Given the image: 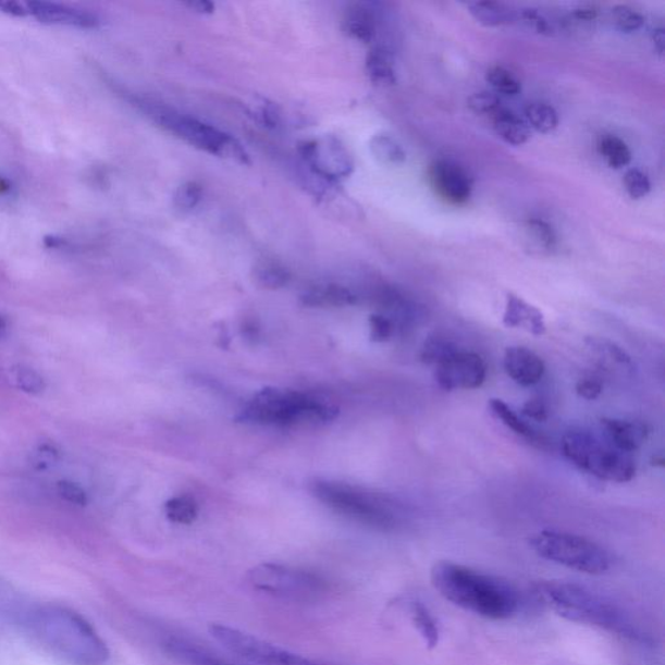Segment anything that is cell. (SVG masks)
<instances>
[{
    "mask_svg": "<svg viewBox=\"0 0 665 665\" xmlns=\"http://www.w3.org/2000/svg\"><path fill=\"white\" fill-rule=\"evenodd\" d=\"M10 621L46 653L69 665H106L110 650L83 616L58 604H19Z\"/></svg>",
    "mask_w": 665,
    "mask_h": 665,
    "instance_id": "obj_1",
    "label": "cell"
},
{
    "mask_svg": "<svg viewBox=\"0 0 665 665\" xmlns=\"http://www.w3.org/2000/svg\"><path fill=\"white\" fill-rule=\"evenodd\" d=\"M533 594L537 601L564 620L608 631L631 642H653L628 609L580 583L540 581L534 583Z\"/></svg>",
    "mask_w": 665,
    "mask_h": 665,
    "instance_id": "obj_2",
    "label": "cell"
},
{
    "mask_svg": "<svg viewBox=\"0 0 665 665\" xmlns=\"http://www.w3.org/2000/svg\"><path fill=\"white\" fill-rule=\"evenodd\" d=\"M431 581L446 601L483 619L503 621L520 613V591L502 577L441 561L431 569Z\"/></svg>",
    "mask_w": 665,
    "mask_h": 665,
    "instance_id": "obj_3",
    "label": "cell"
},
{
    "mask_svg": "<svg viewBox=\"0 0 665 665\" xmlns=\"http://www.w3.org/2000/svg\"><path fill=\"white\" fill-rule=\"evenodd\" d=\"M333 403L311 394L267 387L242 408L238 420L261 427H319L337 418Z\"/></svg>",
    "mask_w": 665,
    "mask_h": 665,
    "instance_id": "obj_4",
    "label": "cell"
},
{
    "mask_svg": "<svg viewBox=\"0 0 665 665\" xmlns=\"http://www.w3.org/2000/svg\"><path fill=\"white\" fill-rule=\"evenodd\" d=\"M312 492L342 516L369 528L391 532L401 526V508L389 496L337 481H316Z\"/></svg>",
    "mask_w": 665,
    "mask_h": 665,
    "instance_id": "obj_5",
    "label": "cell"
},
{
    "mask_svg": "<svg viewBox=\"0 0 665 665\" xmlns=\"http://www.w3.org/2000/svg\"><path fill=\"white\" fill-rule=\"evenodd\" d=\"M136 106L163 130L197 149L211 153V156L238 161L241 164H250V158L244 147L231 134L198 119L167 109L164 106L147 102V100H136Z\"/></svg>",
    "mask_w": 665,
    "mask_h": 665,
    "instance_id": "obj_6",
    "label": "cell"
},
{
    "mask_svg": "<svg viewBox=\"0 0 665 665\" xmlns=\"http://www.w3.org/2000/svg\"><path fill=\"white\" fill-rule=\"evenodd\" d=\"M562 452L582 472L602 481L624 483L636 476V463L630 454L582 429L564 434Z\"/></svg>",
    "mask_w": 665,
    "mask_h": 665,
    "instance_id": "obj_7",
    "label": "cell"
},
{
    "mask_svg": "<svg viewBox=\"0 0 665 665\" xmlns=\"http://www.w3.org/2000/svg\"><path fill=\"white\" fill-rule=\"evenodd\" d=\"M529 545L541 559L580 574L600 576L614 566V556L607 549L572 533L542 530L529 540Z\"/></svg>",
    "mask_w": 665,
    "mask_h": 665,
    "instance_id": "obj_8",
    "label": "cell"
},
{
    "mask_svg": "<svg viewBox=\"0 0 665 665\" xmlns=\"http://www.w3.org/2000/svg\"><path fill=\"white\" fill-rule=\"evenodd\" d=\"M247 580L260 593L292 602L320 601L331 591V583L325 577L278 563L259 564L248 570Z\"/></svg>",
    "mask_w": 665,
    "mask_h": 665,
    "instance_id": "obj_9",
    "label": "cell"
},
{
    "mask_svg": "<svg viewBox=\"0 0 665 665\" xmlns=\"http://www.w3.org/2000/svg\"><path fill=\"white\" fill-rule=\"evenodd\" d=\"M488 366L480 354L459 348L435 366L434 379L443 391H473L485 382Z\"/></svg>",
    "mask_w": 665,
    "mask_h": 665,
    "instance_id": "obj_10",
    "label": "cell"
},
{
    "mask_svg": "<svg viewBox=\"0 0 665 665\" xmlns=\"http://www.w3.org/2000/svg\"><path fill=\"white\" fill-rule=\"evenodd\" d=\"M299 152L315 174L328 181L350 176L354 161L340 139L328 136L300 144Z\"/></svg>",
    "mask_w": 665,
    "mask_h": 665,
    "instance_id": "obj_11",
    "label": "cell"
},
{
    "mask_svg": "<svg viewBox=\"0 0 665 665\" xmlns=\"http://www.w3.org/2000/svg\"><path fill=\"white\" fill-rule=\"evenodd\" d=\"M432 184L436 193L453 205H465L472 196V178L454 160H436L431 170Z\"/></svg>",
    "mask_w": 665,
    "mask_h": 665,
    "instance_id": "obj_12",
    "label": "cell"
},
{
    "mask_svg": "<svg viewBox=\"0 0 665 665\" xmlns=\"http://www.w3.org/2000/svg\"><path fill=\"white\" fill-rule=\"evenodd\" d=\"M26 9L30 16L44 24L75 26L79 29H96L100 25L97 13L77 9V7L32 0V2H26Z\"/></svg>",
    "mask_w": 665,
    "mask_h": 665,
    "instance_id": "obj_13",
    "label": "cell"
},
{
    "mask_svg": "<svg viewBox=\"0 0 665 665\" xmlns=\"http://www.w3.org/2000/svg\"><path fill=\"white\" fill-rule=\"evenodd\" d=\"M503 367L510 380L526 387L539 384L546 371L541 356L524 346L508 347L503 358Z\"/></svg>",
    "mask_w": 665,
    "mask_h": 665,
    "instance_id": "obj_14",
    "label": "cell"
},
{
    "mask_svg": "<svg viewBox=\"0 0 665 665\" xmlns=\"http://www.w3.org/2000/svg\"><path fill=\"white\" fill-rule=\"evenodd\" d=\"M503 324L510 329H521V331L537 335V337L547 331L545 316L539 308L513 293H508L506 297Z\"/></svg>",
    "mask_w": 665,
    "mask_h": 665,
    "instance_id": "obj_15",
    "label": "cell"
},
{
    "mask_svg": "<svg viewBox=\"0 0 665 665\" xmlns=\"http://www.w3.org/2000/svg\"><path fill=\"white\" fill-rule=\"evenodd\" d=\"M244 656L245 661L258 665H328L308 660L259 637H253L247 641Z\"/></svg>",
    "mask_w": 665,
    "mask_h": 665,
    "instance_id": "obj_16",
    "label": "cell"
},
{
    "mask_svg": "<svg viewBox=\"0 0 665 665\" xmlns=\"http://www.w3.org/2000/svg\"><path fill=\"white\" fill-rule=\"evenodd\" d=\"M601 424L611 445L623 453L637 452L648 440L649 429L641 421L604 418Z\"/></svg>",
    "mask_w": 665,
    "mask_h": 665,
    "instance_id": "obj_17",
    "label": "cell"
},
{
    "mask_svg": "<svg viewBox=\"0 0 665 665\" xmlns=\"http://www.w3.org/2000/svg\"><path fill=\"white\" fill-rule=\"evenodd\" d=\"M589 350L604 371L611 373L631 374L635 372V362L624 348L606 338L590 337L587 340Z\"/></svg>",
    "mask_w": 665,
    "mask_h": 665,
    "instance_id": "obj_18",
    "label": "cell"
},
{
    "mask_svg": "<svg viewBox=\"0 0 665 665\" xmlns=\"http://www.w3.org/2000/svg\"><path fill=\"white\" fill-rule=\"evenodd\" d=\"M163 649L174 661L184 665H231L185 638L168 637L163 642Z\"/></svg>",
    "mask_w": 665,
    "mask_h": 665,
    "instance_id": "obj_19",
    "label": "cell"
},
{
    "mask_svg": "<svg viewBox=\"0 0 665 665\" xmlns=\"http://www.w3.org/2000/svg\"><path fill=\"white\" fill-rule=\"evenodd\" d=\"M489 408L494 418L501 421L509 431L533 443L535 446L542 447L545 445V439L540 433H537L535 429L530 427L526 420L521 419L506 402L498 398L490 399Z\"/></svg>",
    "mask_w": 665,
    "mask_h": 665,
    "instance_id": "obj_20",
    "label": "cell"
},
{
    "mask_svg": "<svg viewBox=\"0 0 665 665\" xmlns=\"http://www.w3.org/2000/svg\"><path fill=\"white\" fill-rule=\"evenodd\" d=\"M407 613L412 626L418 630L422 642L429 650H433L440 644L441 629L432 611L424 603L412 600L407 602Z\"/></svg>",
    "mask_w": 665,
    "mask_h": 665,
    "instance_id": "obj_21",
    "label": "cell"
},
{
    "mask_svg": "<svg viewBox=\"0 0 665 665\" xmlns=\"http://www.w3.org/2000/svg\"><path fill=\"white\" fill-rule=\"evenodd\" d=\"M493 126L502 140L513 146L527 144L532 132L526 120L517 116L513 111L502 109L493 116Z\"/></svg>",
    "mask_w": 665,
    "mask_h": 665,
    "instance_id": "obj_22",
    "label": "cell"
},
{
    "mask_svg": "<svg viewBox=\"0 0 665 665\" xmlns=\"http://www.w3.org/2000/svg\"><path fill=\"white\" fill-rule=\"evenodd\" d=\"M356 295L340 285H318L301 295V301L310 307H345L356 304Z\"/></svg>",
    "mask_w": 665,
    "mask_h": 665,
    "instance_id": "obj_23",
    "label": "cell"
},
{
    "mask_svg": "<svg viewBox=\"0 0 665 665\" xmlns=\"http://www.w3.org/2000/svg\"><path fill=\"white\" fill-rule=\"evenodd\" d=\"M468 10L476 22L487 26V28H498V26L517 22V13L510 7L498 2H490V0L469 3Z\"/></svg>",
    "mask_w": 665,
    "mask_h": 665,
    "instance_id": "obj_24",
    "label": "cell"
},
{
    "mask_svg": "<svg viewBox=\"0 0 665 665\" xmlns=\"http://www.w3.org/2000/svg\"><path fill=\"white\" fill-rule=\"evenodd\" d=\"M345 30L360 42L371 44L375 36L374 15L366 5L356 4L345 16Z\"/></svg>",
    "mask_w": 665,
    "mask_h": 665,
    "instance_id": "obj_25",
    "label": "cell"
},
{
    "mask_svg": "<svg viewBox=\"0 0 665 665\" xmlns=\"http://www.w3.org/2000/svg\"><path fill=\"white\" fill-rule=\"evenodd\" d=\"M366 66L373 84L391 86L396 83L393 58L384 47H373L368 52Z\"/></svg>",
    "mask_w": 665,
    "mask_h": 665,
    "instance_id": "obj_26",
    "label": "cell"
},
{
    "mask_svg": "<svg viewBox=\"0 0 665 665\" xmlns=\"http://www.w3.org/2000/svg\"><path fill=\"white\" fill-rule=\"evenodd\" d=\"M598 150L606 163L614 170L629 165L631 152L626 143L614 134H604L598 143Z\"/></svg>",
    "mask_w": 665,
    "mask_h": 665,
    "instance_id": "obj_27",
    "label": "cell"
},
{
    "mask_svg": "<svg viewBox=\"0 0 665 665\" xmlns=\"http://www.w3.org/2000/svg\"><path fill=\"white\" fill-rule=\"evenodd\" d=\"M459 345L446 335H431L421 347L420 359L428 366L440 365L442 360L448 358L450 355L459 350Z\"/></svg>",
    "mask_w": 665,
    "mask_h": 665,
    "instance_id": "obj_28",
    "label": "cell"
},
{
    "mask_svg": "<svg viewBox=\"0 0 665 665\" xmlns=\"http://www.w3.org/2000/svg\"><path fill=\"white\" fill-rule=\"evenodd\" d=\"M527 123L534 131L543 134L554 132L559 125V116L553 106L534 102L527 106Z\"/></svg>",
    "mask_w": 665,
    "mask_h": 665,
    "instance_id": "obj_29",
    "label": "cell"
},
{
    "mask_svg": "<svg viewBox=\"0 0 665 665\" xmlns=\"http://www.w3.org/2000/svg\"><path fill=\"white\" fill-rule=\"evenodd\" d=\"M254 279L259 286L278 291V288L288 284L291 272L284 266L274 263V261H263V263L255 267Z\"/></svg>",
    "mask_w": 665,
    "mask_h": 665,
    "instance_id": "obj_30",
    "label": "cell"
},
{
    "mask_svg": "<svg viewBox=\"0 0 665 665\" xmlns=\"http://www.w3.org/2000/svg\"><path fill=\"white\" fill-rule=\"evenodd\" d=\"M371 151L375 159L385 164L398 165L405 163L407 156L403 147L396 140L386 136V134H378L371 140Z\"/></svg>",
    "mask_w": 665,
    "mask_h": 665,
    "instance_id": "obj_31",
    "label": "cell"
},
{
    "mask_svg": "<svg viewBox=\"0 0 665 665\" xmlns=\"http://www.w3.org/2000/svg\"><path fill=\"white\" fill-rule=\"evenodd\" d=\"M167 519L180 524V526H190L198 517V506L189 496H177L165 503Z\"/></svg>",
    "mask_w": 665,
    "mask_h": 665,
    "instance_id": "obj_32",
    "label": "cell"
},
{
    "mask_svg": "<svg viewBox=\"0 0 665 665\" xmlns=\"http://www.w3.org/2000/svg\"><path fill=\"white\" fill-rule=\"evenodd\" d=\"M487 81L495 91L505 96H517L521 91L520 81L505 66L494 65L487 72Z\"/></svg>",
    "mask_w": 665,
    "mask_h": 665,
    "instance_id": "obj_33",
    "label": "cell"
},
{
    "mask_svg": "<svg viewBox=\"0 0 665 665\" xmlns=\"http://www.w3.org/2000/svg\"><path fill=\"white\" fill-rule=\"evenodd\" d=\"M526 230L530 239L535 244V247L541 251L553 253L556 248V234L546 221L532 219L527 221Z\"/></svg>",
    "mask_w": 665,
    "mask_h": 665,
    "instance_id": "obj_34",
    "label": "cell"
},
{
    "mask_svg": "<svg viewBox=\"0 0 665 665\" xmlns=\"http://www.w3.org/2000/svg\"><path fill=\"white\" fill-rule=\"evenodd\" d=\"M12 378L20 391L28 394H40L46 389V382L35 369L17 366L12 369Z\"/></svg>",
    "mask_w": 665,
    "mask_h": 665,
    "instance_id": "obj_35",
    "label": "cell"
},
{
    "mask_svg": "<svg viewBox=\"0 0 665 665\" xmlns=\"http://www.w3.org/2000/svg\"><path fill=\"white\" fill-rule=\"evenodd\" d=\"M613 22L617 29L624 33L640 30L644 25V17L641 12L631 9L629 5H616L611 12Z\"/></svg>",
    "mask_w": 665,
    "mask_h": 665,
    "instance_id": "obj_36",
    "label": "cell"
},
{
    "mask_svg": "<svg viewBox=\"0 0 665 665\" xmlns=\"http://www.w3.org/2000/svg\"><path fill=\"white\" fill-rule=\"evenodd\" d=\"M469 110L480 116H494L503 109L498 96L490 91L475 93L468 98Z\"/></svg>",
    "mask_w": 665,
    "mask_h": 665,
    "instance_id": "obj_37",
    "label": "cell"
},
{
    "mask_svg": "<svg viewBox=\"0 0 665 665\" xmlns=\"http://www.w3.org/2000/svg\"><path fill=\"white\" fill-rule=\"evenodd\" d=\"M517 20H520L522 24H526L529 29L539 33L542 36H554L555 28L554 24L550 22L546 15H543L540 10L535 9H524L517 13Z\"/></svg>",
    "mask_w": 665,
    "mask_h": 665,
    "instance_id": "obj_38",
    "label": "cell"
},
{
    "mask_svg": "<svg viewBox=\"0 0 665 665\" xmlns=\"http://www.w3.org/2000/svg\"><path fill=\"white\" fill-rule=\"evenodd\" d=\"M624 186H626L628 196L635 200L648 197L651 190V183L648 174L637 170V168H630V170L627 171L626 176H624Z\"/></svg>",
    "mask_w": 665,
    "mask_h": 665,
    "instance_id": "obj_39",
    "label": "cell"
},
{
    "mask_svg": "<svg viewBox=\"0 0 665 665\" xmlns=\"http://www.w3.org/2000/svg\"><path fill=\"white\" fill-rule=\"evenodd\" d=\"M395 322L386 315L375 313L369 318V331L374 342H386L391 340L396 331Z\"/></svg>",
    "mask_w": 665,
    "mask_h": 665,
    "instance_id": "obj_40",
    "label": "cell"
},
{
    "mask_svg": "<svg viewBox=\"0 0 665 665\" xmlns=\"http://www.w3.org/2000/svg\"><path fill=\"white\" fill-rule=\"evenodd\" d=\"M201 186L194 181H189V183H185L181 185L176 192V196H174V204L181 210H193L196 208L201 199Z\"/></svg>",
    "mask_w": 665,
    "mask_h": 665,
    "instance_id": "obj_41",
    "label": "cell"
},
{
    "mask_svg": "<svg viewBox=\"0 0 665 665\" xmlns=\"http://www.w3.org/2000/svg\"><path fill=\"white\" fill-rule=\"evenodd\" d=\"M59 459V450L50 443H44L32 453L30 465L38 470H45L56 466Z\"/></svg>",
    "mask_w": 665,
    "mask_h": 665,
    "instance_id": "obj_42",
    "label": "cell"
},
{
    "mask_svg": "<svg viewBox=\"0 0 665 665\" xmlns=\"http://www.w3.org/2000/svg\"><path fill=\"white\" fill-rule=\"evenodd\" d=\"M603 381L600 375L587 374L577 381L576 393L587 401H595L603 393Z\"/></svg>",
    "mask_w": 665,
    "mask_h": 665,
    "instance_id": "obj_43",
    "label": "cell"
},
{
    "mask_svg": "<svg viewBox=\"0 0 665 665\" xmlns=\"http://www.w3.org/2000/svg\"><path fill=\"white\" fill-rule=\"evenodd\" d=\"M57 490L60 496L72 505L85 506L87 496L84 489L71 481H59Z\"/></svg>",
    "mask_w": 665,
    "mask_h": 665,
    "instance_id": "obj_44",
    "label": "cell"
},
{
    "mask_svg": "<svg viewBox=\"0 0 665 665\" xmlns=\"http://www.w3.org/2000/svg\"><path fill=\"white\" fill-rule=\"evenodd\" d=\"M522 415L529 419L535 421H546L549 418V408L545 401L541 398L529 399L526 405L522 406Z\"/></svg>",
    "mask_w": 665,
    "mask_h": 665,
    "instance_id": "obj_45",
    "label": "cell"
},
{
    "mask_svg": "<svg viewBox=\"0 0 665 665\" xmlns=\"http://www.w3.org/2000/svg\"><path fill=\"white\" fill-rule=\"evenodd\" d=\"M0 12L13 17L29 16L26 3L16 2V0H0Z\"/></svg>",
    "mask_w": 665,
    "mask_h": 665,
    "instance_id": "obj_46",
    "label": "cell"
},
{
    "mask_svg": "<svg viewBox=\"0 0 665 665\" xmlns=\"http://www.w3.org/2000/svg\"><path fill=\"white\" fill-rule=\"evenodd\" d=\"M572 16L580 23H593L598 16V10L593 5H581L574 11Z\"/></svg>",
    "mask_w": 665,
    "mask_h": 665,
    "instance_id": "obj_47",
    "label": "cell"
},
{
    "mask_svg": "<svg viewBox=\"0 0 665 665\" xmlns=\"http://www.w3.org/2000/svg\"><path fill=\"white\" fill-rule=\"evenodd\" d=\"M186 5L194 12L201 13V15H210L214 11V4L208 2V0H193V2H187Z\"/></svg>",
    "mask_w": 665,
    "mask_h": 665,
    "instance_id": "obj_48",
    "label": "cell"
},
{
    "mask_svg": "<svg viewBox=\"0 0 665 665\" xmlns=\"http://www.w3.org/2000/svg\"><path fill=\"white\" fill-rule=\"evenodd\" d=\"M653 39H654L656 51L660 52L661 56H663L664 49H665L664 29L661 28V29L654 30Z\"/></svg>",
    "mask_w": 665,
    "mask_h": 665,
    "instance_id": "obj_49",
    "label": "cell"
},
{
    "mask_svg": "<svg viewBox=\"0 0 665 665\" xmlns=\"http://www.w3.org/2000/svg\"><path fill=\"white\" fill-rule=\"evenodd\" d=\"M12 189L11 183L9 180L0 176V197L5 196L7 193H10Z\"/></svg>",
    "mask_w": 665,
    "mask_h": 665,
    "instance_id": "obj_50",
    "label": "cell"
},
{
    "mask_svg": "<svg viewBox=\"0 0 665 665\" xmlns=\"http://www.w3.org/2000/svg\"><path fill=\"white\" fill-rule=\"evenodd\" d=\"M7 329V324L4 319L0 318V334H2Z\"/></svg>",
    "mask_w": 665,
    "mask_h": 665,
    "instance_id": "obj_51",
    "label": "cell"
}]
</instances>
